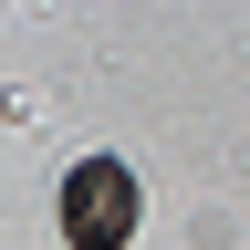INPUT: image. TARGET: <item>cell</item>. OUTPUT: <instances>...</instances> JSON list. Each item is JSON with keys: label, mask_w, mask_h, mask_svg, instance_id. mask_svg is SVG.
<instances>
[{"label": "cell", "mask_w": 250, "mask_h": 250, "mask_svg": "<svg viewBox=\"0 0 250 250\" xmlns=\"http://www.w3.org/2000/svg\"><path fill=\"white\" fill-rule=\"evenodd\" d=\"M62 240L73 250H125L136 240V167L125 156H83L62 177Z\"/></svg>", "instance_id": "cell-1"}]
</instances>
